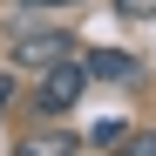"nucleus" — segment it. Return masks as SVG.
<instances>
[{
    "label": "nucleus",
    "mask_w": 156,
    "mask_h": 156,
    "mask_svg": "<svg viewBox=\"0 0 156 156\" xmlns=\"http://www.w3.org/2000/svg\"><path fill=\"white\" fill-rule=\"evenodd\" d=\"M115 7H122V20H149V14H156V0H115Z\"/></svg>",
    "instance_id": "obj_4"
},
{
    "label": "nucleus",
    "mask_w": 156,
    "mask_h": 156,
    "mask_svg": "<svg viewBox=\"0 0 156 156\" xmlns=\"http://www.w3.org/2000/svg\"><path fill=\"white\" fill-rule=\"evenodd\" d=\"M82 75H102V82H129V75H136V61H129V55H115V48H95V55L82 61Z\"/></svg>",
    "instance_id": "obj_3"
},
{
    "label": "nucleus",
    "mask_w": 156,
    "mask_h": 156,
    "mask_svg": "<svg viewBox=\"0 0 156 156\" xmlns=\"http://www.w3.org/2000/svg\"><path fill=\"white\" fill-rule=\"evenodd\" d=\"M122 149L129 156H156V129H149V136H122Z\"/></svg>",
    "instance_id": "obj_5"
},
{
    "label": "nucleus",
    "mask_w": 156,
    "mask_h": 156,
    "mask_svg": "<svg viewBox=\"0 0 156 156\" xmlns=\"http://www.w3.org/2000/svg\"><path fill=\"white\" fill-rule=\"evenodd\" d=\"M68 48H75V41H68L61 27H41V34H34V27H20V34H14V61L48 68V61H68Z\"/></svg>",
    "instance_id": "obj_2"
},
{
    "label": "nucleus",
    "mask_w": 156,
    "mask_h": 156,
    "mask_svg": "<svg viewBox=\"0 0 156 156\" xmlns=\"http://www.w3.org/2000/svg\"><path fill=\"white\" fill-rule=\"evenodd\" d=\"M82 82H88V75H82V61H48L41 68V109H75V95H82Z\"/></svg>",
    "instance_id": "obj_1"
},
{
    "label": "nucleus",
    "mask_w": 156,
    "mask_h": 156,
    "mask_svg": "<svg viewBox=\"0 0 156 156\" xmlns=\"http://www.w3.org/2000/svg\"><path fill=\"white\" fill-rule=\"evenodd\" d=\"M27 156H68V143H34Z\"/></svg>",
    "instance_id": "obj_6"
},
{
    "label": "nucleus",
    "mask_w": 156,
    "mask_h": 156,
    "mask_svg": "<svg viewBox=\"0 0 156 156\" xmlns=\"http://www.w3.org/2000/svg\"><path fill=\"white\" fill-rule=\"evenodd\" d=\"M7 102H14V75H0V109H7Z\"/></svg>",
    "instance_id": "obj_7"
},
{
    "label": "nucleus",
    "mask_w": 156,
    "mask_h": 156,
    "mask_svg": "<svg viewBox=\"0 0 156 156\" xmlns=\"http://www.w3.org/2000/svg\"><path fill=\"white\" fill-rule=\"evenodd\" d=\"M20 7H75V0H20Z\"/></svg>",
    "instance_id": "obj_8"
}]
</instances>
